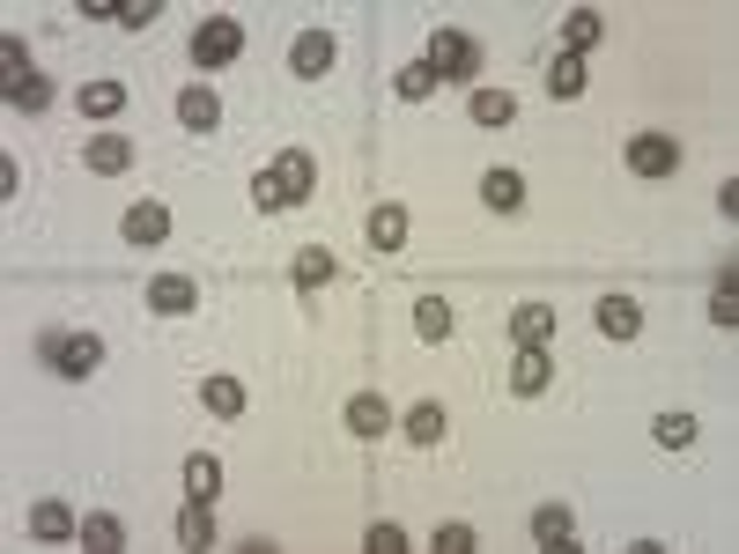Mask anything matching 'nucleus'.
I'll return each mask as SVG.
<instances>
[{
	"label": "nucleus",
	"instance_id": "1",
	"mask_svg": "<svg viewBox=\"0 0 739 554\" xmlns=\"http://www.w3.org/2000/svg\"><path fill=\"white\" fill-rule=\"evenodd\" d=\"M38 355L52 377H97L104 369V340H89V333H45Z\"/></svg>",
	"mask_w": 739,
	"mask_h": 554
},
{
	"label": "nucleus",
	"instance_id": "2",
	"mask_svg": "<svg viewBox=\"0 0 739 554\" xmlns=\"http://www.w3.org/2000/svg\"><path fill=\"white\" fill-rule=\"evenodd\" d=\"M473 67H481V44H473L466 30H436L430 38V75L436 82H466Z\"/></svg>",
	"mask_w": 739,
	"mask_h": 554
},
{
	"label": "nucleus",
	"instance_id": "3",
	"mask_svg": "<svg viewBox=\"0 0 739 554\" xmlns=\"http://www.w3.org/2000/svg\"><path fill=\"white\" fill-rule=\"evenodd\" d=\"M629 170H637V178H673V170H680V141H673V133H637V141H629Z\"/></svg>",
	"mask_w": 739,
	"mask_h": 554
},
{
	"label": "nucleus",
	"instance_id": "4",
	"mask_svg": "<svg viewBox=\"0 0 739 554\" xmlns=\"http://www.w3.org/2000/svg\"><path fill=\"white\" fill-rule=\"evenodd\" d=\"M237 44H245V30H237L229 16H215V22L193 30V60H200V67H229V60H237Z\"/></svg>",
	"mask_w": 739,
	"mask_h": 554
},
{
	"label": "nucleus",
	"instance_id": "5",
	"mask_svg": "<svg viewBox=\"0 0 739 554\" xmlns=\"http://www.w3.org/2000/svg\"><path fill=\"white\" fill-rule=\"evenodd\" d=\"M193 304H200V288L185 281V274H156V281H148V310H156V318H185Z\"/></svg>",
	"mask_w": 739,
	"mask_h": 554
},
{
	"label": "nucleus",
	"instance_id": "6",
	"mask_svg": "<svg viewBox=\"0 0 739 554\" xmlns=\"http://www.w3.org/2000/svg\"><path fill=\"white\" fill-rule=\"evenodd\" d=\"M164 237H170V207L164 200L126 207V245H164Z\"/></svg>",
	"mask_w": 739,
	"mask_h": 554
},
{
	"label": "nucleus",
	"instance_id": "7",
	"mask_svg": "<svg viewBox=\"0 0 739 554\" xmlns=\"http://www.w3.org/2000/svg\"><path fill=\"white\" fill-rule=\"evenodd\" d=\"M592 318H599V333H607V340H637V333H643V310L629 304V296H599Z\"/></svg>",
	"mask_w": 739,
	"mask_h": 554
},
{
	"label": "nucleus",
	"instance_id": "8",
	"mask_svg": "<svg viewBox=\"0 0 739 554\" xmlns=\"http://www.w3.org/2000/svg\"><path fill=\"white\" fill-rule=\"evenodd\" d=\"M82 164L97 170V178H119V170L134 164V141H126V133H97V141L82 148Z\"/></svg>",
	"mask_w": 739,
	"mask_h": 554
},
{
	"label": "nucleus",
	"instance_id": "9",
	"mask_svg": "<svg viewBox=\"0 0 739 554\" xmlns=\"http://www.w3.org/2000/svg\"><path fill=\"white\" fill-rule=\"evenodd\" d=\"M385 429H392V407L377 399V392H355L348 399V436H370V444H377Z\"/></svg>",
	"mask_w": 739,
	"mask_h": 554
},
{
	"label": "nucleus",
	"instance_id": "10",
	"mask_svg": "<svg viewBox=\"0 0 739 554\" xmlns=\"http://www.w3.org/2000/svg\"><path fill=\"white\" fill-rule=\"evenodd\" d=\"M599 38H607V16H599V8H570V22H562V52H577V60H584Z\"/></svg>",
	"mask_w": 739,
	"mask_h": 554
},
{
	"label": "nucleus",
	"instance_id": "11",
	"mask_svg": "<svg viewBox=\"0 0 739 554\" xmlns=\"http://www.w3.org/2000/svg\"><path fill=\"white\" fill-rule=\"evenodd\" d=\"M288 67H296L304 82H311V75H326V67H333V38H326V30H304V38L288 44Z\"/></svg>",
	"mask_w": 739,
	"mask_h": 554
},
{
	"label": "nucleus",
	"instance_id": "12",
	"mask_svg": "<svg viewBox=\"0 0 739 554\" xmlns=\"http://www.w3.org/2000/svg\"><path fill=\"white\" fill-rule=\"evenodd\" d=\"M274 178H282V200L296 207V200H311V178H318V170H311L304 148H288V156H274Z\"/></svg>",
	"mask_w": 739,
	"mask_h": 554
},
{
	"label": "nucleus",
	"instance_id": "13",
	"mask_svg": "<svg viewBox=\"0 0 739 554\" xmlns=\"http://www.w3.org/2000/svg\"><path fill=\"white\" fill-rule=\"evenodd\" d=\"M511 333H518V348H548V340H554V310L548 304H518Z\"/></svg>",
	"mask_w": 739,
	"mask_h": 554
},
{
	"label": "nucleus",
	"instance_id": "14",
	"mask_svg": "<svg viewBox=\"0 0 739 554\" xmlns=\"http://www.w3.org/2000/svg\"><path fill=\"white\" fill-rule=\"evenodd\" d=\"M363 229H370V245H377V251H400V245H407V207H392V200L370 207Z\"/></svg>",
	"mask_w": 739,
	"mask_h": 554
},
{
	"label": "nucleus",
	"instance_id": "15",
	"mask_svg": "<svg viewBox=\"0 0 739 554\" xmlns=\"http://www.w3.org/2000/svg\"><path fill=\"white\" fill-rule=\"evenodd\" d=\"M178 119L193 126V133H215V126H223V97H215V89H185V97H178Z\"/></svg>",
	"mask_w": 739,
	"mask_h": 554
},
{
	"label": "nucleus",
	"instance_id": "16",
	"mask_svg": "<svg viewBox=\"0 0 739 554\" xmlns=\"http://www.w3.org/2000/svg\"><path fill=\"white\" fill-rule=\"evenodd\" d=\"M30 533H38V540H75V533H82V517L67 511V503H52V495H45L38 511H30Z\"/></svg>",
	"mask_w": 739,
	"mask_h": 554
},
{
	"label": "nucleus",
	"instance_id": "17",
	"mask_svg": "<svg viewBox=\"0 0 739 554\" xmlns=\"http://www.w3.org/2000/svg\"><path fill=\"white\" fill-rule=\"evenodd\" d=\"M481 200H489L495 215H511V207H525V178H518V170H503V164H495L489 178H481Z\"/></svg>",
	"mask_w": 739,
	"mask_h": 554
},
{
	"label": "nucleus",
	"instance_id": "18",
	"mask_svg": "<svg viewBox=\"0 0 739 554\" xmlns=\"http://www.w3.org/2000/svg\"><path fill=\"white\" fill-rule=\"evenodd\" d=\"M533 540H540V547H577L570 511H562V503H540V511H533Z\"/></svg>",
	"mask_w": 739,
	"mask_h": 554
},
{
	"label": "nucleus",
	"instance_id": "19",
	"mask_svg": "<svg viewBox=\"0 0 739 554\" xmlns=\"http://www.w3.org/2000/svg\"><path fill=\"white\" fill-rule=\"evenodd\" d=\"M511 392H548V348H518V363H511Z\"/></svg>",
	"mask_w": 739,
	"mask_h": 554
},
{
	"label": "nucleus",
	"instance_id": "20",
	"mask_svg": "<svg viewBox=\"0 0 739 554\" xmlns=\"http://www.w3.org/2000/svg\"><path fill=\"white\" fill-rule=\"evenodd\" d=\"M30 75H38V67H30V44H22V38H0V89L16 97Z\"/></svg>",
	"mask_w": 739,
	"mask_h": 554
},
{
	"label": "nucleus",
	"instance_id": "21",
	"mask_svg": "<svg viewBox=\"0 0 739 554\" xmlns=\"http://www.w3.org/2000/svg\"><path fill=\"white\" fill-rule=\"evenodd\" d=\"M200 399H207V414H223V422H237V414H245V385H237V377H207Z\"/></svg>",
	"mask_w": 739,
	"mask_h": 554
},
{
	"label": "nucleus",
	"instance_id": "22",
	"mask_svg": "<svg viewBox=\"0 0 739 554\" xmlns=\"http://www.w3.org/2000/svg\"><path fill=\"white\" fill-rule=\"evenodd\" d=\"M215 540V517H207L200 495H185V511H178V547H207Z\"/></svg>",
	"mask_w": 739,
	"mask_h": 554
},
{
	"label": "nucleus",
	"instance_id": "23",
	"mask_svg": "<svg viewBox=\"0 0 739 554\" xmlns=\"http://www.w3.org/2000/svg\"><path fill=\"white\" fill-rule=\"evenodd\" d=\"M414 333H422V340H452V304H444V296H422V304H414Z\"/></svg>",
	"mask_w": 739,
	"mask_h": 554
},
{
	"label": "nucleus",
	"instance_id": "24",
	"mask_svg": "<svg viewBox=\"0 0 739 554\" xmlns=\"http://www.w3.org/2000/svg\"><path fill=\"white\" fill-rule=\"evenodd\" d=\"M82 547H97V554H119V547H126V525H119L111 511L82 517Z\"/></svg>",
	"mask_w": 739,
	"mask_h": 554
},
{
	"label": "nucleus",
	"instance_id": "25",
	"mask_svg": "<svg viewBox=\"0 0 739 554\" xmlns=\"http://www.w3.org/2000/svg\"><path fill=\"white\" fill-rule=\"evenodd\" d=\"M215 488H223V466L207 452H193L185 458V495H200V503H215Z\"/></svg>",
	"mask_w": 739,
	"mask_h": 554
},
{
	"label": "nucleus",
	"instance_id": "26",
	"mask_svg": "<svg viewBox=\"0 0 739 554\" xmlns=\"http://www.w3.org/2000/svg\"><path fill=\"white\" fill-rule=\"evenodd\" d=\"M119 103H126L119 82H89L82 97H75V111H89V119H119Z\"/></svg>",
	"mask_w": 739,
	"mask_h": 554
},
{
	"label": "nucleus",
	"instance_id": "27",
	"mask_svg": "<svg viewBox=\"0 0 739 554\" xmlns=\"http://www.w3.org/2000/svg\"><path fill=\"white\" fill-rule=\"evenodd\" d=\"M436 436H444V407H436V399H422V407H407V444H422V452H430Z\"/></svg>",
	"mask_w": 739,
	"mask_h": 554
},
{
	"label": "nucleus",
	"instance_id": "28",
	"mask_svg": "<svg viewBox=\"0 0 739 554\" xmlns=\"http://www.w3.org/2000/svg\"><path fill=\"white\" fill-rule=\"evenodd\" d=\"M326 281H333V251H326V245L296 251V288H304V296H311V288H326Z\"/></svg>",
	"mask_w": 739,
	"mask_h": 554
},
{
	"label": "nucleus",
	"instance_id": "29",
	"mask_svg": "<svg viewBox=\"0 0 739 554\" xmlns=\"http://www.w3.org/2000/svg\"><path fill=\"white\" fill-rule=\"evenodd\" d=\"M548 89H554V97H584V60H577V52H554Z\"/></svg>",
	"mask_w": 739,
	"mask_h": 554
},
{
	"label": "nucleus",
	"instance_id": "30",
	"mask_svg": "<svg viewBox=\"0 0 739 554\" xmlns=\"http://www.w3.org/2000/svg\"><path fill=\"white\" fill-rule=\"evenodd\" d=\"M651 436L666 444V452H688V444H696V414H658Z\"/></svg>",
	"mask_w": 739,
	"mask_h": 554
},
{
	"label": "nucleus",
	"instance_id": "31",
	"mask_svg": "<svg viewBox=\"0 0 739 554\" xmlns=\"http://www.w3.org/2000/svg\"><path fill=\"white\" fill-rule=\"evenodd\" d=\"M466 111H473L481 126H511V111H518V103L503 97V89H473V103H466Z\"/></svg>",
	"mask_w": 739,
	"mask_h": 554
},
{
	"label": "nucleus",
	"instance_id": "32",
	"mask_svg": "<svg viewBox=\"0 0 739 554\" xmlns=\"http://www.w3.org/2000/svg\"><path fill=\"white\" fill-rule=\"evenodd\" d=\"M732 281H739V274L725 267V281L710 288V318H718V326H739V288H732Z\"/></svg>",
	"mask_w": 739,
	"mask_h": 554
},
{
	"label": "nucleus",
	"instance_id": "33",
	"mask_svg": "<svg viewBox=\"0 0 739 554\" xmlns=\"http://www.w3.org/2000/svg\"><path fill=\"white\" fill-rule=\"evenodd\" d=\"M430 89H436V75H430V60H414V67H400V97H407V103H422V97H430Z\"/></svg>",
	"mask_w": 739,
	"mask_h": 554
},
{
	"label": "nucleus",
	"instance_id": "34",
	"mask_svg": "<svg viewBox=\"0 0 739 554\" xmlns=\"http://www.w3.org/2000/svg\"><path fill=\"white\" fill-rule=\"evenodd\" d=\"M8 103H16V111H52V82H45V75H30V82H22Z\"/></svg>",
	"mask_w": 739,
	"mask_h": 554
},
{
	"label": "nucleus",
	"instance_id": "35",
	"mask_svg": "<svg viewBox=\"0 0 739 554\" xmlns=\"http://www.w3.org/2000/svg\"><path fill=\"white\" fill-rule=\"evenodd\" d=\"M363 547H370V554H407V533H400V525H370Z\"/></svg>",
	"mask_w": 739,
	"mask_h": 554
},
{
	"label": "nucleus",
	"instance_id": "36",
	"mask_svg": "<svg viewBox=\"0 0 739 554\" xmlns=\"http://www.w3.org/2000/svg\"><path fill=\"white\" fill-rule=\"evenodd\" d=\"M252 200H259V207H288V200H282V178H274V170H259V178H252Z\"/></svg>",
	"mask_w": 739,
	"mask_h": 554
},
{
	"label": "nucleus",
	"instance_id": "37",
	"mask_svg": "<svg viewBox=\"0 0 739 554\" xmlns=\"http://www.w3.org/2000/svg\"><path fill=\"white\" fill-rule=\"evenodd\" d=\"M436 554H473V533L466 525H444V533H436Z\"/></svg>",
	"mask_w": 739,
	"mask_h": 554
},
{
	"label": "nucleus",
	"instance_id": "38",
	"mask_svg": "<svg viewBox=\"0 0 739 554\" xmlns=\"http://www.w3.org/2000/svg\"><path fill=\"white\" fill-rule=\"evenodd\" d=\"M119 22H126V30H148V22H156V0H134V8H119Z\"/></svg>",
	"mask_w": 739,
	"mask_h": 554
}]
</instances>
